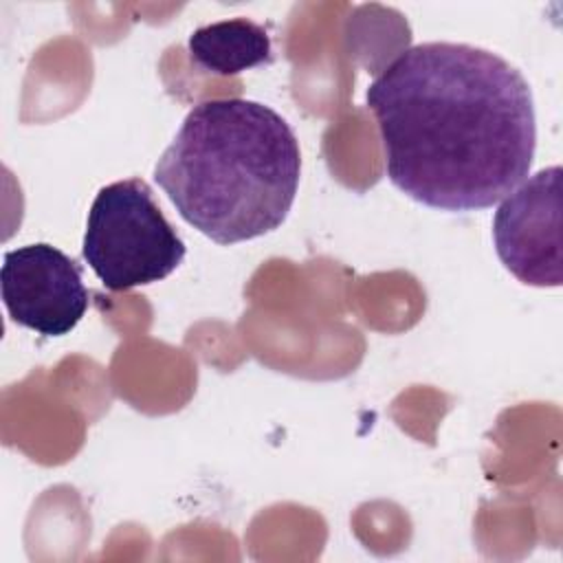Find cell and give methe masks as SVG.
<instances>
[{"instance_id":"obj_6","label":"cell","mask_w":563,"mask_h":563,"mask_svg":"<svg viewBox=\"0 0 563 563\" xmlns=\"http://www.w3.org/2000/svg\"><path fill=\"white\" fill-rule=\"evenodd\" d=\"M187 48L200 68L218 75H238L273 62V46L266 29L246 18L222 20L196 29L189 35Z\"/></svg>"},{"instance_id":"obj_2","label":"cell","mask_w":563,"mask_h":563,"mask_svg":"<svg viewBox=\"0 0 563 563\" xmlns=\"http://www.w3.org/2000/svg\"><path fill=\"white\" fill-rule=\"evenodd\" d=\"M299 176L301 152L286 119L238 97L194 106L154 167L180 218L218 244L282 227Z\"/></svg>"},{"instance_id":"obj_1","label":"cell","mask_w":563,"mask_h":563,"mask_svg":"<svg viewBox=\"0 0 563 563\" xmlns=\"http://www.w3.org/2000/svg\"><path fill=\"white\" fill-rule=\"evenodd\" d=\"M389 180L442 211L488 209L523 183L537 150L526 77L486 48L424 42L365 92Z\"/></svg>"},{"instance_id":"obj_5","label":"cell","mask_w":563,"mask_h":563,"mask_svg":"<svg viewBox=\"0 0 563 563\" xmlns=\"http://www.w3.org/2000/svg\"><path fill=\"white\" fill-rule=\"evenodd\" d=\"M0 288L11 321L44 336L68 334L88 310L81 266L46 242L7 251Z\"/></svg>"},{"instance_id":"obj_3","label":"cell","mask_w":563,"mask_h":563,"mask_svg":"<svg viewBox=\"0 0 563 563\" xmlns=\"http://www.w3.org/2000/svg\"><path fill=\"white\" fill-rule=\"evenodd\" d=\"M187 246L163 216L150 185L141 178L117 180L95 196L81 257L108 290H130L172 275Z\"/></svg>"},{"instance_id":"obj_4","label":"cell","mask_w":563,"mask_h":563,"mask_svg":"<svg viewBox=\"0 0 563 563\" xmlns=\"http://www.w3.org/2000/svg\"><path fill=\"white\" fill-rule=\"evenodd\" d=\"M501 264L523 284L561 286V167L552 165L515 187L493 218Z\"/></svg>"}]
</instances>
